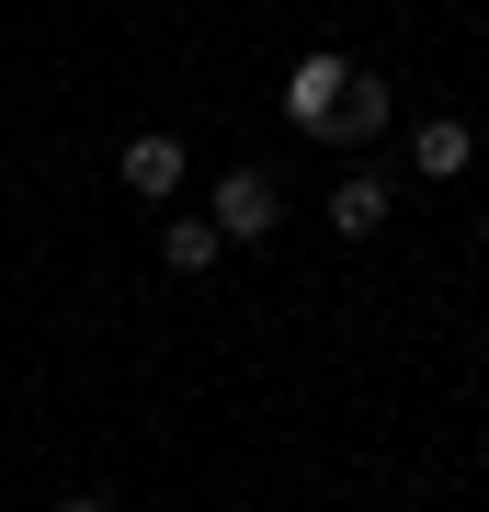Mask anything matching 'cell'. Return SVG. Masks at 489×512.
I'll use <instances>...</instances> for the list:
<instances>
[{
  "label": "cell",
  "mask_w": 489,
  "mask_h": 512,
  "mask_svg": "<svg viewBox=\"0 0 489 512\" xmlns=\"http://www.w3.org/2000/svg\"><path fill=\"white\" fill-rule=\"evenodd\" d=\"M205 217H217V239H273L285 228V183L273 171H217V205Z\"/></svg>",
  "instance_id": "cell-1"
},
{
  "label": "cell",
  "mask_w": 489,
  "mask_h": 512,
  "mask_svg": "<svg viewBox=\"0 0 489 512\" xmlns=\"http://www.w3.org/2000/svg\"><path fill=\"white\" fill-rule=\"evenodd\" d=\"M342 80H353V57H330V46H308L285 69V126H308V137H330V114H342Z\"/></svg>",
  "instance_id": "cell-2"
},
{
  "label": "cell",
  "mask_w": 489,
  "mask_h": 512,
  "mask_svg": "<svg viewBox=\"0 0 489 512\" xmlns=\"http://www.w3.org/2000/svg\"><path fill=\"white\" fill-rule=\"evenodd\" d=\"M410 171H421V183H467V171H478V126H467V114H421V126H410Z\"/></svg>",
  "instance_id": "cell-3"
},
{
  "label": "cell",
  "mask_w": 489,
  "mask_h": 512,
  "mask_svg": "<svg viewBox=\"0 0 489 512\" xmlns=\"http://www.w3.org/2000/svg\"><path fill=\"white\" fill-rule=\"evenodd\" d=\"M126 194H137V205H171V194H182V137H160V126L126 137Z\"/></svg>",
  "instance_id": "cell-4"
},
{
  "label": "cell",
  "mask_w": 489,
  "mask_h": 512,
  "mask_svg": "<svg viewBox=\"0 0 489 512\" xmlns=\"http://www.w3.org/2000/svg\"><path fill=\"white\" fill-rule=\"evenodd\" d=\"M387 126H399V92H387L376 69H353V80H342V114H330V137H387Z\"/></svg>",
  "instance_id": "cell-5"
},
{
  "label": "cell",
  "mask_w": 489,
  "mask_h": 512,
  "mask_svg": "<svg viewBox=\"0 0 489 512\" xmlns=\"http://www.w3.org/2000/svg\"><path fill=\"white\" fill-rule=\"evenodd\" d=\"M160 262H171V274H217V262H228L217 217H171V228H160Z\"/></svg>",
  "instance_id": "cell-6"
},
{
  "label": "cell",
  "mask_w": 489,
  "mask_h": 512,
  "mask_svg": "<svg viewBox=\"0 0 489 512\" xmlns=\"http://www.w3.org/2000/svg\"><path fill=\"white\" fill-rule=\"evenodd\" d=\"M330 228H342V239H376L387 228V171H353V183L330 194Z\"/></svg>",
  "instance_id": "cell-7"
},
{
  "label": "cell",
  "mask_w": 489,
  "mask_h": 512,
  "mask_svg": "<svg viewBox=\"0 0 489 512\" xmlns=\"http://www.w3.org/2000/svg\"><path fill=\"white\" fill-rule=\"evenodd\" d=\"M46 512H114V501H91V490H80V501H46Z\"/></svg>",
  "instance_id": "cell-8"
}]
</instances>
